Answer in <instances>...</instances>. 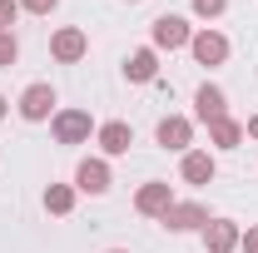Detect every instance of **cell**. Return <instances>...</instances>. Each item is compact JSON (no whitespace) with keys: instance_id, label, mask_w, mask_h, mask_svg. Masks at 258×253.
Returning a JSON list of instances; mask_svg holds the SVG:
<instances>
[{"instance_id":"cell-16","label":"cell","mask_w":258,"mask_h":253,"mask_svg":"<svg viewBox=\"0 0 258 253\" xmlns=\"http://www.w3.org/2000/svg\"><path fill=\"white\" fill-rule=\"evenodd\" d=\"M75 184H50V189H45V209H50V214H70V209H75Z\"/></svg>"},{"instance_id":"cell-13","label":"cell","mask_w":258,"mask_h":253,"mask_svg":"<svg viewBox=\"0 0 258 253\" xmlns=\"http://www.w3.org/2000/svg\"><path fill=\"white\" fill-rule=\"evenodd\" d=\"M75 189L80 194H104L109 189V164H104V159H85V164L75 169Z\"/></svg>"},{"instance_id":"cell-22","label":"cell","mask_w":258,"mask_h":253,"mask_svg":"<svg viewBox=\"0 0 258 253\" xmlns=\"http://www.w3.org/2000/svg\"><path fill=\"white\" fill-rule=\"evenodd\" d=\"M243 134H248V139H258V114L248 119V124H243Z\"/></svg>"},{"instance_id":"cell-17","label":"cell","mask_w":258,"mask_h":253,"mask_svg":"<svg viewBox=\"0 0 258 253\" xmlns=\"http://www.w3.org/2000/svg\"><path fill=\"white\" fill-rule=\"evenodd\" d=\"M15 60H20V40H15L10 30H0V70H10Z\"/></svg>"},{"instance_id":"cell-21","label":"cell","mask_w":258,"mask_h":253,"mask_svg":"<svg viewBox=\"0 0 258 253\" xmlns=\"http://www.w3.org/2000/svg\"><path fill=\"white\" fill-rule=\"evenodd\" d=\"M238 248H243V253H258V228H248V233L238 238Z\"/></svg>"},{"instance_id":"cell-20","label":"cell","mask_w":258,"mask_h":253,"mask_svg":"<svg viewBox=\"0 0 258 253\" xmlns=\"http://www.w3.org/2000/svg\"><path fill=\"white\" fill-rule=\"evenodd\" d=\"M60 0H20V10H30V15H50Z\"/></svg>"},{"instance_id":"cell-15","label":"cell","mask_w":258,"mask_h":253,"mask_svg":"<svg viewBox=\"0 0 258 253\" xmlns=\"http://www.w3.org/2000/svg\"><path fill=\"white\" fill-rule=\"evenodd\" d=\"M209 144H214V149H238V144H243V124H238V119H214V124H209Z\"/></svg>"},{"instance_id":"cell-6","label":"cell","mask_w":258,"mask_h":253,"mask_svg":"<svg viewBox=\"0 0 258 253\" xmlns=\"http://www.w3.org/2000/svg\"><path fill=\"white\" fill-rule=\"evenodd\" d=\"M189 55H194L199 65H224V60H228V35H219V30H194Z\"/></svg>"},{"instance_id":"cell-2","label":"cell","mask_w":258,"mask_h":253,"mask_svg":"<svg viewBox=\"0 0 258 253\" xmlns=\"http://www.w3.org/2000/svg\"><path fill=\"white\" fill-rule=\"evenodd\" d=\"M50 55L60 65H80L85 55H90V35L80 30V25H64V30L50 35Z\"/></svg>"},{"instance_id":"cell-8","label":"cell","mask_w":258,"mask_h":253,"mask_svg":"<svg viewBox=\"0 0 258 253\" xmlns=\"http://www.w3.org/2000/svg\"><path fill=\"white\" fill-rule=\"evenodd\" d=\"M228 114V95L219 85H199V95H194V119L199 124H214V119H224Z\"/></svg>"},{"instance_id":"cell-4","label":"cell","mask_w":258,"mask_h":253,"mask_svg":"<svg viewBox=\"0 0 258 253\" xmlns=\"http://www.w3.org/2000/svg\"><path fill=\"white\" fill-rule=\"evenodd\" d=\"M204 223H209V209H204V204H179V199H174L169 214H164V228H169V233H194V228L204 233Z\"/></svg>"},{"instance_id":"cell-14","label":"cell","mask_w":258,"mask_h":253,"mask_svg":"<svg viewBox=\"0 0 258 253\" xmlns=\"http://www.w3.org/2000/svg\"><path fill=\"white\" fill-rule=\"evenodd\" d=\"M179 174H184V184H214L219 164H214V154H204V149H189L184 164H179Z\"/></svg>"},{"instance_id":"cell-7","label":"cell","mask_w":258,"mask_h":253,"mask_svg":"<svg viewBox=\"0 0 258 253\" xmlns=\"http://www.w3.org/2000/svg\"><path fill=\"white\" fill-rule=\"evenodd\" d=\"M169 204H174V189H169L164 179H154V184H144V189L134 194V209H139L144 219H164Z\"/></svg>"},{"instance_id":"cell-10","label":"cell","mask_w":258,"mask_h":253,"mask_svg":"<svg viewBox=\"0 0 258 253\" xmlns=\"http://www.w3.org/2000/svg\"><path fill=\"white\" fill-rule=\"evenodd\" d=\"M238 238H243V233H238L233 219H209V223H204V248H209V253H233Z\"/></svg>"},{"instance_id":"cell-24","label":"cell","mask_w":258,"mask_h":253,"mask_svg":"<svg viewBox=\"0 0 258 253\" xmlns=\"http://www.w3.org/2000/svg\"><path fill=\"white\" fill-rule=\"evenodd\" d=\"M109 253H129V248H109Z\"/></svg>"},{"instance_id":"cell-19","label":"cell","mask_w":258,"mask_h":253,"mask_svg":"<svg viewBox=\"0 0 258 253\" xmlns=\"http://www.w3.org/2000/svg\"><path fill=\"white\" fill-rule=\"evenodd\" d=\"M20 20V0H0V30H10Z\"/></svg>"},{"instance_id":"cell-12","label":"cell","mask_w":258,"mask_h":253,"mask_svg":"<svg viewBox=\"0 0 258 253\" xmlns=\"http://www.w3.org/2000/svg\"><path fill=\"white\" fill-rule=\"evenodd\" d=\"M154 75H159V50H154V45L134 50V55L124 60V80H134V85H149Z\"/></svg>"},{"instance_id":"cell-3","label":"cell","mask_w":258,"mask_h":253,"mask_svg":"<svg viewBox=\"0 0 258 253\" xmlns=\"http://www.w3.org/2000/svg\"><path fill=\"white\" fill-rule=\"evenodd\" d=\"M149 35H154V50H184V45L194 40V30H189L184 15H159Z\"/></svg>"},{"instance_id":"cell-5","label":"cell","mask_w":258,"mask_h":253,"mask_svg":"<svg viewBox=\"0 0 258 253\" xmlns=\"http://www.w3.org/2000/svg\"><path fill=\"white\" fill-rule=\"evenodd\" d=\"M154 139H159L164 149H174V154H189V144H194V119H184V114H169V119H159Z\"/></svg>"},{"instance_id":"cell-18","label":"cell","mask_w":258,"mask_h":253,"mask_svg":"<svg viewBox=\"0 0 258 253\" xmlns=\"http://www.w3.org/2000/svg\"><path fill=\"white\" fill-rule=\"evenodd\" d=\"M224 10H228V0H194V15L199 20H219Z\"/></svg>"},{"instance_id":"cell-9","label":"cell","mask_w":258,"mask_h":253,"mask_svg":"<svg viewBox=\"0 0 258 253\" xmlns=\"http://www.w3.org/2000/svg\"><path fill=\"white\" fill-rule=\"evenodd\" d=\"M50 114H55V90H50V85H30V90L20 95V119L40 124V119H50Z\"/></svg>"},{"instance_id":"cell-23","label":"cell","mask_w":258,"mask_h":253,"mask_svg":"<svg viewBox=\"0 0 258 253\" xmlns=\"http://www.w3.org/2000/svg\"><path fill=\"white\" fill-rule=\"evenodd\" d=\"M0 119H5V95H0Z\"/></svg>"},{"instance_id":"cell-11","label":"cell","mask_w":258,"mask_h":253,"mask_svg":"<svg viewBox=\"0 0 258 253\" xmlns=\"http://www.w3.org/2000/svg\"><path fill=\"white\" fill-rule=\"evenodd\" d=\"M95 139H99V149L109 159H119V154H129V144H134V129H129L124 119H109V124L95 129Z\"/></svg>"},{"instance_id":"cell-1","label":"cell","mask_w":258,"mask_h":253,"mask_svg":"<svg viewBox=\"0 0 258 253\" xmlns=\"http://www.w3.org/2000/svg\"><path fill=\"white\" fill-rule=\"evenodd\" d=\"M95 119H90V109H55V139L60 144H90V134H95Z\"/></svg>"}]
</instances>
